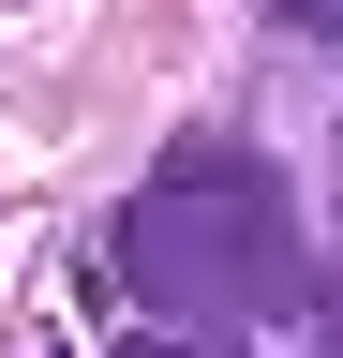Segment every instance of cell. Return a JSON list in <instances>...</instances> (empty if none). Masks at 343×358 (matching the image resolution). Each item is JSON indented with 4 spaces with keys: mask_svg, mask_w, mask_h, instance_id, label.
Instances as JSON below:
<instances>
[{
    "mask_svg": "<svg viewBox=\"0 0 343 358\" xmlns=\"http://www.w3.org/2000/svg\"><path fill=\"white\" fill-rule=\"evenodd\" d=\"M269 15H314V30H343V0H269Z\"/></svg>",
    "mask_w": 343,
    "mask_h": 358,
    "instance_id": "2",
    "label": "cell"
},
{
    "mask_svg": "<svg viewBox=\"0 0 343 358\" xmlns=\"http://www.w3.org/2000/svg\"><path fill=\"white\" fill-rule=\"evenodd\" d=\"M119 284H135L164 329L194 343H254L284 313H314V239H298V194L254 150L194 134V150L149 164V194L119 209Z\"/></svg>",
    "mask_w": 343,
    "mask_h": 358,
    "instance_id": "1",
    "label": "cell"
},
{
    "mask_svg": "<svg viewBox=\"0 0 343 358\" xmlns=\"http://www.w3.org/2000/svg\"><path fill=\"white\" fill-rule=\"evenodd\" d=\"M328 179H343V150H328Z\"/></svg>",
    "mask_w": 343,
    "mask_h": 358,
    "instance_id": "3",
    "label": "cell"
}]
</instances>
